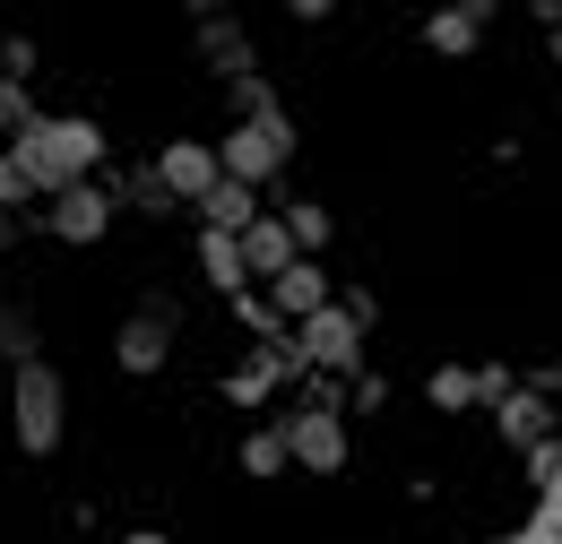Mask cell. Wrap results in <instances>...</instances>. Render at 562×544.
I'll use <instances>...</instances> for the list:
<instances>
[{
    "instance_id": "obj_14",
    "label": "cell",
    "mask_w": 562,
    "mask_h": 544,
    "mask_svg": "<svg viewBox=\"0 0 562 544\" xmlns=\"http://www.w3.org/2000/svg\"><path fill=\"white\" fill-rule=\"evenodd\" d=\"M200 216H209V234H251V225H260V200H251L243 182H216L209 200H200Z\"/></svg>"
},
{
    "instance_id": "obj_11",
    "label": "cell",
    "mask_w": 562,
    "mask_h": 544,
    "mask_svg": "<svg viewBox=\"0 0 562 544\" xmlns=\"http://www.w3.org/2000/svg\"><path fill=\"white\" fill-rule=\"evenodd\" d=\"M200 276H209L216 294H251V269H243V234H200Z\"/></svg>"
},
{
    "instance_id": "obj_12",
    "label": "cell",
    "mask_w": 562,
    "mask_h": 544,
    "mask_svg": "<svg viewBox=\"0 0 562 544\" xmlns=\"http://www.w3.org/2000/svg\"><path fill=\"white\" fill-rule=\"evenodd\" d=\"M200 53H209L234 87H243V78H260V69H251V44H243V26H234V18H200Z\"/></svg>"
},
{
    "instance_id": "obj_9",
    "label": "cell",
    "mask_w": 562,
    "mask_h": 544,
    "mask_svg": "<svg viewBox=\"0 0 562 544\" xmlns=\"http://www.w3.org/2000/svg\"><path fill=\"white\" fill-rule=\"evenodd\" d=\"M329 303H338V294H329L321 260H294V269H285L278 285H269V311H278L285 329H303V320H312V311H329Z\"/></svg>"
},
{
    "instance_id": "obj_7",
    "label": "cell",
    "mask_w": 562,
    "mask_h": 544,
    "mask_svg": "<svg viewBox=\"0 0 562 544\" xmlns=\"http://www.w3.org/2000/svg\"><path fill=\"white\" fill-rule=\"evenodd\" d=\"M44 225H53L61 242H104V225H113V191H104V182H78V191H61V200L44 207Z\"/></svg>"
},
{
    "instance_id": "obj_4",
    "label": "cell",
    "mask_w": 562,
    "mask_h": 544,
    "mask_svg": "<svg viewBox=\"0 0 562 544\" xmlns=\"http://www.w3.org/2000/svg\"><path fill=\"white\" fill-rule=\"evenodd\" d=\"M9 423H18V450L26 458H53L61 450V372L53 363H18L9 372Z\"/></svg>"
},
{
    "instance_id": "obj_13",
    "label": "cell",
    "mask_w": 562,
    "mask_h": 544,
    "mask_svg": "<svg viewBox=\"0 0 562 544\" xmlns=\"http://www.w3.org/2000/svg\"><path fill=\"white\" fill-rule=\"evenodd\" d=\"M502 432H510L519 450H546V432H554V407H546L537 389H510V398H502Z\"/></svg>"
},
{
    "instance_id": "obj_15",
    "label": "cell",
    "mask_w": 562,
    "mask_h": 544,
    "mask_svg": "<svg viewBox=\"0 0 562 544\" xmlns=\"http://www.w3.org/2000/svg\"><path fill=\"white\" fill-rule=\"evenodd\" d=\"M485 18H493V0H468V9H441L424 35H432V53H468V44L485 35Z\"/></svg>"
},
{
    "instance_id": "obj_8",
    "label": "cell",
    "mask_w": 562,
    "mask_h": 544,
    "mask_svg": "<svg viewBox=\"0 0 562 544\" xmlns=\"http://www.w3.org/2000/svg\"><path fill=\"white\" fill-rule=\"evenodd\" d=\"M113 354H122V372H165V354H173V311H165V303L131 311L122 338H113Z\"/></svg>"
},
{
    "instance_id": "obj_6",
    "label": "cell",
    "mask_w": 562,
    "mask_h": 544,
    "mask_svg": "<svg viewBox=\"0 0 562 544\" xmlns=\"http://www.w3.org/2000/svg\"><path fill=\"white\" fill-rule=\"evenodd\" d=\"M156 182H165V200H209L216 182H225V165H216V147L209 138H173L165 156H156Z\"/></svg>"
},
{
    "instance_id": "obj_23",
    "label": "cell",
    "mask_w": 562,
    "mask_h": 544,
    "mask_svg": "<svg viewBox=\"0 0 562 544\" xmlns=\"http://www.w3.org/2000/svg\"><path fill=\"white\" fill-rule=\"evenodd\" d=\"M9 234H18V216H9V207H0V251H9Z\"/></svg>"
},
{
    "instance_id": "obj_19",
    "label": "cell",
    "mask_w": 562,
    "mask_h": 544,
    "mask_svg": "<svg viewBox=\"0 0 562 544\" xmlns=\"http://www.w3.org/2000/svg\"><path fill=\"white\" fill-rule=\"evenodd\" d=\"M285 234H294V251H303V260H312V251H321V242H329V207L294 200V207H285Z\"/></svg>"
},
{
    "instance_id": "obj_17",
    "label": "cell",
    "mask_w": 562,
    "mask_h": 544,
    "mask_svg": "<svg viewBox=\"0 0 562 544\" xmlns=\"http://www.w3.org/2000/svg\"><path fill=\"white\" fill-rule=\"evenodd\" d=\"M0 354H9V372H18V363H44V354H35V311L0 303Z\"/></svg>"
},
{
    "instance_id": "obj_5",
    "label": "cell",
    "mask_w": 562,
    "mask_h": 544,
    "mask_svg": "<svg viewBox=\"0 0 562 544\" xmlns=\"http://www.w3.org/2000/svg\"><path fill=\"white\" fill-rule=\"evenodd\" d=\"M285 450H294V467L338 476L347 467V423H338V407H294L285 415Z\"/></svg>"
},
{
    "instance_id": "obj_20",
    "label": "cell",
    "mask_w": 562,
    "mask_h": 544,
    "mask_svg": "<svg viewBox=\"0 0 562 544\" xmlns=\"http://www.w3.org/2000/svg\"><path fill=\"white\" fill-rule=\"evenodd\" d=\"M26 200H44V191H35V173H26V165H18L9 147H0V207L18 216V207H26Z\"/></svg>"
},
{
    "instance_id": "obj_16",
    "label": "cell",
    "mask_w": 562,
    "mask_h": 544,
    "mask_svg": "<svg viewBox=\"0 0 562 544\" xmlns=\"http://www.w3.org/2000/svg\"><path fill=\"white\" fill-rule=\"evenodd\" d=\"M294 467V450H285V423H260L251 441H243V476H285Z\"/></svg>"
},
{
    "instance_id": "obj_10",
    "label": "cell",
    "mask_w": 562,
    "mask_h": 544,
    "mask_svg": "<svg viewBox=\"0 0 562 544\" xmlns=\"http://www.w3.org/2000/svg\"><path fill=\"white\" fill-rule=\"evenodd\" d=\"M303 251H294V234H285V216H260L251 234H243V269L260 276V285H278L285 269H294Z\"/></svg>"
},
{
    "instance_id": "obj_1",
    "label": "cell",
    "mask_w": 562,
    "mask_h": 544,
    "mask_svg": "<svg viewBox=\"0 0 562 544\" xmlns=\"http://www.w3.org/2000/svg\"><path fill=\"white\" fill-rule=\"evenodd\" d=\"M9 156L35 173V191H44V200H61V191H78V182L104 165V131H95L87 113H35L26 131L9 138Z\"/></svg>"
},
{
    "instance_id": "obj_21",
    "label": "cell",
    "mask_w": 562,
    "mask_h": 544,
    "mask_svg": "<svg viewBox=\"0 0 562 544\" xmlns=\"http://www.w3.org/2000/svg\"><path fill=\"white\" fill-rule=\"evenodd\" d=\"M26 122H35V104H26V87H18V78H0V138H18Z\"/></svg>"
},
{
    "instance_id": "obj_24",
    "label": "cell",
    "mask_w": 562,
    "mask_h": 544,
    "mask_svg": "<svg viewBox=\"0 0 562 544\" xmlns=\"http://www.w3.org/2000/svg\"><path fill=\"white\" fill-rule=\"evenodd\" d=\"M122 544H165V536H156V528H139V536H122Z\"/></svg>"
},
{
    "instance_id": "obj_25",
    "label": "cell",
    "mask_w": 562,
    "mask_h": 544,
    "mask_svg": "<svg viewBox=\"0 0 562 544\" xmlns=\"http://www.w3.org/2000/svg\"><path fill=\"white\" fill-rule=\"evenodd\" d=\"M0 78H9V69H0Z\"/></svg>"
},
{
    "instance_id": "obj_3",
    "label": "cell",
    "mask_w": 562,
    "mask_h": 544,
    "mask_svg": "<svg viewBox=\"0 0 562 544\" xmlns=\"http://www.w3.org/2000/svg\"><path fill=\"white\" fill-rule=\"evenodd\" d=\"M285 156H294V122L278 113H251V122H234L225 147H216V165H225V182H243V191H260V182H278Z\"/></svg>"
},
{
    "instance_id": "obj_2",
    "label": "cell",
    "mask_w": 562,
    "mask_h": 544,
    "mask_svg": "<svg viewBox=\"0 0 562 544\" xmlns=\"http://www.w3.org/2000/svg\"><path fill=\"white\" fill-rule=\"evenodd\" d=\"M363 329H372V294H347V303H329V311H312L294 345H303V372H363Z\"/></svg>"
},
{
    "instance_id": "obj_22",
    "label": "cell",
    "mask_w": 562,
    "mask_h": 544,
    "mask_svg": "<svg viewBox=\"0 0 562 544\" xmlns=\"http://www.w3.org/2000/svg\"><path fill=\"white\" fill-rule=\"evenodd\" d=\"M502 544H562L554 528H519V536H502Z\"/></svg>"
},
{
    "instance_id": "obj_18",
    "label": "cell",
    "mask_w": 562,
    "mask_h": 544,
    "mask_svg": "<svg viewBox=\"0 0 562 544\" xmlns=\"http://www.w3.org/2000/svg\"><path fill=\"white\" fill-rule=\"evenodd\" d=\"M432 407H485V372H459V363H450V372H432Z\"/></svg>"
}]
</instances>
